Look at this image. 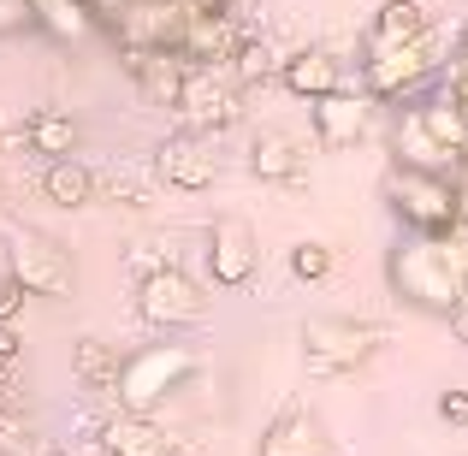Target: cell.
I'll return each mask as SVG.
<instances>
[{"instance_id":"cell-1","label":"cell","mask_w":468,"mask_h":456,"mask_svg":"<svg viewBox=\"0 0 468 456\" xmlns=\"http://www.w3.org/2000/svg\"><path fill=\"white\" fill-rule=\"evenodd\" d=\"M303 344V362L320 379H344V374H362L379 350H386V326L374 320H356V314H309L297 332Z\"/></svg>"},{"instance_id":"cell-2","label":"cell","mask_w":468,"mask_h":456,"mask_svg":"<svg viewBox=\"0 0 468 456\" xmlns=\"http://www.w3.org/2000/svg\"><path fill=\"white\" fill-rule=\"evenodd\" d=\"M190 374H196V355L184 350V344H143V350L125 355L113 398H119V409L154 415L172 391H184V379H190Z\"/></svg>"},{"instance_id":"cell-3","label":"cell","mask_w":468,"mask_h":456,"mask_svg":"<svg viewBox=\"0 0 468 456\" xmlns=\"http://www.w3.org/2000/svg\"><path fill=\"white\" fill-rule=\"evenodd\" d=\"M386 207L403 219L410 231H451L463 219V190L445 172H421V166H391L386 172Z\"/></svg>"},{"instance_id":"cell-4","label":"cell","mask_w":468,"mask_h":456,"mask_svg":"<svg viewBox=\"0 0 468 456\" xmlns=\"http://www.w3.org/2000/svg\"><path fill=\"white\" fill-rule=\"evenodd\" d=\"M433 78H439L433 36H421V42H367L362 83H367L374 101H410V95H421Z\"/></svg>"},{"instance_id":"cell-5","label":"cell","mask_w":468,"mask_h":456,"mask_svg":"<svg viewBox=\"0 0 468 456\" xmlns=\"http://www.w3.org/2000/svg\"><path fill=\"white\" fill-rule=\"evenodd\" d=\"M6 267L24 279V291H30V297L66 302L71 285H78L71 249L59 238H42V231H6Z\"/></svg>"},{"instance_id":"cell-6","label":"cell","mask_w":468,"mask_h":456,"mask_svg":"<svg viewBox=\"0 0 468 456\" xmlns=\"http://www.w3.org/2000/svg\"><path fill=\"white\" fill-rule=\"evenodd\" d=\"M243 83L231 78V66H190V78H184V95H178V107L172 113L184 119L190 131H226V125H238V113H243Z\"/></svg>"},{"instance_id":"cell-7","label":"cell","mask_w":468,"mask_h":456,"mask_svg":"<svg viewBox=\"0 0 468 456\" xmlns=\"http://www.w3.org/2000/svg\"><path fill=\"white\" fill-rule=\"evenodd\" d=\"M137 314L149 320V326L172 332V326H190V320H202V314H207V297H202V285H196V279L184 273L178 261H172V267H160V273H149V279L137 285Z\"/></svg>"},{"instance_id":"cell-8","label":"cell","mask_w":468,"mask_h":456,"mask_svg":"<svg viewBox=\"0 0 468 456\" xmlns=\"http://www.w3.org/2000/svg\"><path fill=\"white\" fill-rule=\"evenodd\" d=\"M255 267H261V243H255L250 219H238V214L214 219V226H207V279L238 291V285L255 279Z\"/></svg>"},{"instance_id":"cell-9","label":"cell","mask_w":468,"mask_h":456,"mask_svg":"<svg viewBox=\"0 0 468 456\" xmlns=\"http://www.w3.org/2000/svg\"><path fill=\"white\" fill-rule=\"evenodd\" d=\"M367 131H374V95H367V83H362V90H332V95H320V101H314V137H320V149H332V154L362 149Z\"/></svg>"},{"instance_id":"cell-10","label":"cell","mask_w":468,"mask_h":456,"mask_svg":"<svg viewBox=\"0 0 468 456\" xmlns=\"http://www.w3.org/2000/svg\"><path fill=\"white\" fill-rule=\"evenodd\" d=\"M255 456H332V433L309 403H291V409H279L273 421H267Z\"/></svg>"},{"instance_id":"cell-11","label":"cell","mask_w":468,"mask_h":456,"mask_svg":"<svg viewBox=\"0 0 468 456\" xmlns=\"http://www.w3.org/2000/svg\"><path fill=\"white\" fill-rule=\"evenodd\" d=\"M391 160H398V166H421V172H451L463 154L427 125L421 107H403L398 125H391Z\"/></svg>"},{"instance_id":"cell-12","label":"cell","mask_w":468,"mask_h":456,"mask_svg":"<svg viewBox=\"0 0 468 456\" xmlns=\"http://www.w3.org/2000/svg\"><path fill=\"white\" fill-rule=\"evenodd\" d=\"M243 36L250 30L238 24V12H202L196 6L190 30L178 36V54L190 59V66H231V54H238Z\"/></svg>"},{"instance_id":"cell-13","label":"cell","mask_w":468,"mask_h":456,"mask_svg":"<svg viewBox=\"0 0 468 456\" xmlns=\"http://www.w3.org/2000/svg\"><path fill=\"white\" fill-rule=\"evenodd\" d=\"M154 172L172 184V190H207V184L219 178L214 154L202 149V131H190V125H184L178 137H166V143H160V154H154Z\"/></svg>"},{"instance_id":"cell-14","label":"cell","mask_w":468,"mask_h":456,"mask_svg":"<svg viewBox=\"0 0 468 456\" xmlns=\"http://www.w3.org/2000/svg\"><path fill=\"white\" fill-rule=\"evenodd\" d=\"M119 59H125V71L143 83V95L154 107H178L184 78H190V59L178 48H143V54H119Z\"/></svg>"},{"instance_id":"cell-15","label":"cell","mask_w":468,"mask_h":456,"mask_svg":"<svg viewBox=\"0 0 468 456\" xmlns=\"http://www.w3.org/2000/svg\"><path fill=\"white\" fill-rule=\"evenodd\" d=\"M101 451L107 456H178L166 427L154 415H137V409H119L113 421H101Z\"/></svg>"},{"instance_id":"cell-16","label":"cell","mask_w":468,"mask_h":456,"mask_svg":"<svg viewBox=\"0 0 468 456\" xmlns=\"http://www.w3.org/2000/svg\"><path fill=\"white\" fill-rule=\"evenodd\" d=\"M279 83H285L297 101H320V95L344 90V59L332 54V48H303V54H291L285 66H279Z\"/></svg>"},{"instance_id":"cell-17","label":"cell","mask_w":468,"mask_h":456,"mask_svg":"<svg viewBox=\"0 0 468 456\" xmlns=\"http://www.w3.org/2000/svg\"><path fill=\"white\" fill-rule=\"evenodd\" d=\"M95 190H101V172H90L78 154H59V160H48L42 166V196L54 207H90L95 202Z\"/></svg>"},{"instance_id":"cell-18","label":"cell","mask_w":468,"mask_h":456,"mask_svg":"<svg viewBox=\"0 0 468 456\" xmlns=\"http://www.w3.org/2000/svg\"><path fill=\"white\" fill-rule=\"evenodd\" d=\"M24 143H30V154H42V160H59V154H78V143H83V125L66 113V107H36V113L24 119Z\"/></svg>"},{"instance_id":"cell-19","label":"cell","mask_w":468,"mask_h":456,"mask_svg":"<svg viewBox=\"0 0 468 456\" xmlns=\"http://www.w3.org/2000/svg\"><path fill=\"white\" fill-rule=\"evenodd\" d=\"M95 6L90 0H36V30L54 36L59 48H83L95 36Z\"/></svg>"},{"instance_id":"cell-20","label":"cell","mask_w":468,"mask_h":456,"mask_svg":"<svg viewBox=\"0 0 468 456\" xmlns=\"http://www.w3.org/2000/svg\"><path fill=\"white\" fill-rule=\"evenodd\" d=\"M250 172L261 184H303L297 143H291L285 131H261V137H255V149H250Z\"/></svg>"},{"instance_id":"cell-21","label":"cell","mask_w":468,"mask_h":456,"mask_svg":"<svg viewBox=\"0 0 468 456\" xmlns=\"http://www.w3.org/2000/svg\"><path fill=\"white\" fill-rule=\"evenodd\" d=\"M421 36H433V12L421 0H386L367 24V42H421Z\"/></svg>"},{"instance_id":"cell-22","label":"cell","mask_w":468,"mask_h":456,"mask_svg":"<svg viewBox=\"0 0 468 456\" xmlns=\"http://www.w3.org/2000/svg\"><path fill=\"white\" fill-rule=\"evenodd\" d=\"M119 367H125V355H119L113 344H101V338H78L71 344V374H78L83 391H113Z\"/></svg>"},{"instance_id":"cell-23","label":"cell","mask_w":468,"mask_h":456,"mask_svg":"<svg viewBox=\"0 0 468 456\" xmlns=\"http://www.w3.org/2000/svg\"><path fill=\"white\" fill-rule=\"evenodd\" d=\"M279 66H285V59H279V48L267 42L261 30H250V36L238 42V54H231V78H238L243 90H255V83L279 78Z\"/></svg>"},{"instance_id":"cell-24","label":"cell","mask_w":468,"mask_h":456,"mask_svg":"<svg viewBox=\"0 0 468 456\" xmlns=\"http://www.w3.org/2000/svg\"><path fill=\"white\" fill-rule=\"evenodd\" d=\"M421 113H427V125H433L439 131V137H445L451 143V149H468V107L457 101V95H451V90H439V95H427V101H421Z\"/></svg>"},{"instance_id":"cell-25","label":"cell","mask_w":468,"mask_h":456,"mask_svg":"<svg viewBox=\"0 0 468 456\" xmlns=\"http://www.w3.org/2000/svg\"><path fill=\"white\" fill-rule=\"evenodd\" d=\"M332 267H338V255H332L326 243H297V249H291V273H297L303 285H320Z\"/></svg>"},{"instance_id":"cell-26","label":"cell","mask_w":468,"mask_h":456,"mask_svg":"<svg viewBox=\"0 0 468 456\" xmlns=\"http://www.w3.org/2000/svg\"><path fill=\"white\" fill-rule=\"evenodd\" d=\"M0 456H36V427L24 409L0 415Z\"/></svg>"},{"instance_id":"cell-27","label":"cell","mask_w":468,"mask_h":456,"mask_svg":"<svg viewBox=\"0 0 468 456\" xmlns=\"http://www.w3.org/2000/svg\"><path fill=\"white\" fill-rule=\"evenodd\" d=\"M95 202H113V207H143V202H149V184L125 178V172H101V190H95Z\"/></svg>"},{"instance_id":"cell-28","label":"cell","mask_w":468,"mask_h":456,"mask_svg":"<svg viewBox=\"0 0 468 456\" xmlns=\"http://www.w3.org/2000/svg\"><path fill=\"white\" fill-rule=\"evenodd\" d=\"M160 267H172V255L154 249V243H131V249H125V273L137 279V285H143L149 273H160Z\"/></svg>"},{"instance_id":"cell-29","label":"cell","mask_w":468,"mask_h":456,"mask_svg":"<svg viewBox=\"0 0 468 456\" xmlns=\"http://www.w3.org/2000/svg\"><path fill=\"white\" fill-rule=\"evenodd\" d=\"M36 30V0H0V36Z\"/></svg>"},{"instance_id":"cell-30","label":"cell","mask_w":468,"mask_h":456,"mask_svg":"<svg viewBox=\"0 0 468 456\" xmlns=\"http://www.w3.org/2000/svg\"><path fill=\"white\" fill-rule=\"evenodd\" d=\"M24 297H30V291H24V279L12 273V267H0V320H18L24 314Z\"/></svg>"},{"instance_id":"cell-31","label":"cell","mask_w":468,"mask_h":456,"mask_svg":"<svg viewBox=\"0 0 468 456\" xmlns=\"http://www.w3.org/2000/svg\"><path fill=\"white\" fill-rule=\"evenodd\" d=\"M12 409H24V386H18V367L0 362V415H12Z\"/></svg>"},{"instance_id":"cell-32","label":"cell","mask_w":468,"mask_h":456,"mask_svg":"<svg viewBox=\"0 0 468 456\" xmlns=\"http://www.w3.org/2000/svg\"><path fill=\"white\" fill-rule=\"evenodd\" d=\"M439 421H445V427H468V391H439Z\"/></svg>"},{"instance_id":"cell-33","label":"cell","mask_w":468,"mask_h":456,"mask_svg":"<svg viewBox=\"0 0 468 456\" xmlns=\"http://www.w3.org/2000/svg\"><path fill=\"white\" fill-rule=\"evenodd\" d=\"M42 456H107L101 439H59V445H48Z\"/></svg>"},{"instance_id":"cell-34","label":"cell","mask_w":468,"mask_h":456,"mask_svg":"<svg viewBox=\"0 0 468 456\" xmlns=\"http://www.w3.org/2000/svg\"><path fill=\"white\" fill-rule=\"evenodd\" d=\"M18 350H24V338L12 332V320H0V362H18Z\"/></svg>"},{"instance_id":"cell-35","label":"cell","mask_w":468,"mask_h":456,"mask_svg":"<svg viewBox=\"0 0 468 456\" xmlns=\"http://www.w3.org/2000/svg\"><path fill=\"white\" fill-rule=\"evenodd\" d=\"M445 90L457 95V101L468 107V59H457V66H451V78H445Z\"/></svg>"},{"instance_id":"cell-36","label":"cell","mask_w":468,"mask_h":456,"mask_svg":"<svg viewBox=\"0 0 468 456\" xmlns=\"http://www.w3.org/2000/svg\"><path fill=\"white\" fill-rule=\"evenodd\" d=\"M445 320H451V332H457V344H468V291H463V302L451 308Z\"/></svg>"},{"instance_id":"cell-37","label":"cell","mask_w":468,"mask_h":456,"mask_svg":"<svg viewBox=\"0 0 468 456\" xmlns=\"http://www.w3.org/2000/svg\"><path fill=\"white\" fill-rule=\"evenodd\" d=\"M90 6H95V18H101V24H107V18H119V12H125V6H131V0H90Z\"/></svg>"},{"instance_id":"cell-38","label":"cell","mask_w":468,"mask_h":456,"mask_svg":"<svg viewBox=\"0 0 468 456\" xmlns=\"http://www.w3.org/2000/svg\"><path fill=\"white\" fill-rule=\"evenodd\" d=\"M190 6H202V12H238L243 0H190Z\"/></svg>"},{"instance_id":"cell-39","label":"cell","mask_w":468,"mask_h":456,"mask_svg":"<svg viewBox=\"0 0 468 456\" xmlns=\"http://www.w3.org/2000/svg\"><path fill=\"white\" fill-rule=\"evenodd\" d=\"M457 59H468V24H463V42H457Z\"/></svg>"},{"instance_id":"cell-40","label":"cell","mask_w":468,"mask_h":456,"mask_svg":"<svg viewBox=\"0 0 468 456\" xmlns=\"http://www.w3.org/2000/svg\"><path fill=\"white\" fill-rule=\"evenodd\" d=\"M0 149H6V137H0Z\"/></svg>"},{"instance_id":"cell-41","label":"cell","mask_w":468,"mask_h":456,"mask_svg":"<svg viewBox=\"0 0 468 456\" xmlns=\"http://www.w3.org/2000/svg\"><path fill=\"white\" fill-rule=\"evenodd\" d=\"M463 160H468V149H463Z\"/></svg>"}]
</instances>
